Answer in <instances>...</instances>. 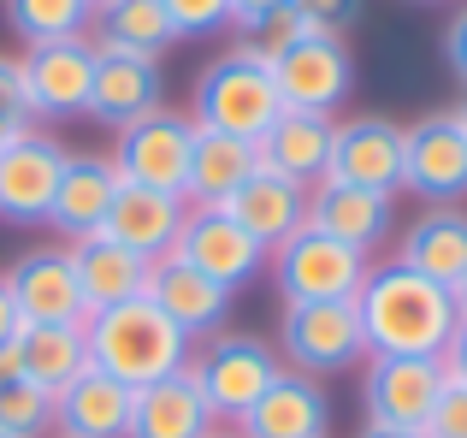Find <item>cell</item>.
<instances>
[{"instance_id":"1","label":"cell","mask_w":467,"mask_h":438,"mask_svg":"<svg viewBox=\"0 0 467 438\" xmlns=\"http://www.w3.org/2000/svg\"><path fill=\"white\" fill-rule=\"evenodd\" d=\"M355 314H361L367 356H444L450 332H456V320H462L450 285L420 278L414 266H402L397 255L367 266Z\"/></svg>"},{"instance_id":"2","label":"cell","mask_w":467,"mask_h":438,"mask_svg":"<svg viewBox=\"0 0 467 438\" xmlns=\"http://www.w3.org/2000/svg\"><path fill=\"white\" fill-rule=\"evenodd\" d=\"M83 338H89V361L101 373H113L119 385L142 391V385L166 380L190 361V338L154 308L149 297L113 302V308H95L83 320Z\"/></svg>"},{"instance_id":"3","label":"cell","mask_w":467,"mask_h":438,"mask_svg":"<svg viewBox=\"0 0 467 438\" xmlns=\"http://www.w3.org/2000/svg\"><path fill=\"white\" fill-rule=\"evenodd\" d=\"M278 113H285V101H278L273 59L254 54L249 42L225 47L195 78V95H190L195 130H225V137H243V142H261Z\"/></svg>"},{"instance_id":"4","label":"cell","mask_w":467,"mask_h":438,"mask_svg":"<svg viewBox=\"0 0 467 438\" xmlns=\"http://www.w3.org/2000/svg\"><path fill=\"white\" fill-rule=\"evenodd\" d=\"M183 373H190L195 391L207 397L213 421L237 427V421L249 415L254 403H261V391H266V385H273L285 368H278V349L266 344V338L219 326V332H207V338H202V349L183 361Z\"/></svg>"},{"instance_id":"5","label":"cell","mask_w":467,"mask_h":438,"mask_svg":"<svg viewBox=\"0 0 467 438\" xmlns=\"http://www.w3.org/2000/svg\"><path fill=\"white\" fill-rule=\"evenodd\" d=\"M367 266H373V255L349 249V243L326 237L314 225H302L296 237H285L266 255V273H273V290L285 297V308H296V302H355L367 285Z\"/></svg>"},{"instance_id":"6","label":"cell","mask_w":467,"mask_h":438,"mask_svg":"<svg viewBox=\"0 0 467 438\" xmlns=\"http://www.w3.org/2000/svg\"><path fill=\"white\" fill-rule=\"evenodd\" d=\"M278 356L308 380H331L367 361L361 314L355 302H296L278 314Z\"/></svg>"},{"instance_id":"7","label":"cell","mask_w":467,"mask_h":438,"mask_svg":"<svg viewBox=\"0 0 467 438\" xmlns=\"http://www.w3.org/2000/svg\"><path fill=\"white\" fill-rule=\"evenodd\" d=\"M190 149H195V119L171 113V107H154V113L113 130V154L107 161H113L119 184H149V190H166V196L183 202Z\"/></svg>"},{"instance_id":"8","label":"cell","mask_w":467,"mask_h":438,"mask_svg":"<svg viewBox=\"0 0 467 438\" xmlns=\"http://www.w3.org/2000/svg\"><path fill=\"white\" fill-rule=\"evenodd\" d=\"M0 278H6L12 308H18L24 326H83L89 320L71 243H36V249H24Z\"/></svg>"},{"instance_id":"9","label":"cell","mask_w":467,"mask_h":438,"mask_svg":"<svg viewBox=\"0 0 467 438\" xmlns=\"http://www.w3.org/2000/svg\"><path fill=\"white\" fill-rule=\"evenodd\" d=\"M402 190H414L432 208H456L467 196V130L456 107L402 125Z\"/></svg>"},{"instance_id":"10","label":"cell","mask_w":467,"mask_h":438,"mask_svg":"<svg viewBox=\"0 0 467 438\" xmlns=\"http://www.w3.org/2000/svg\"><path fill=\"white\" fill-rule=\"evenodd\" d=\"M18 71H24V107H30V125H42V119H47V125H66V119L89 113V83H95V42H89V36L24 47Z\"/></svg>"},{"instance_id":"11","label":"cell","mask_w":467,"mask_h":438,"mask_svg":"<svg viewBox=\"0 0 467 438\" xmlns=\"http://www.w3.org/2000/svg\"><path fill=\"white\" fill-rule=\"evenodd\" d=\"M361 409L373 427H409L420 433L444 391L450 368L444 356H367L361 361Z\"/></svg>"},{"instance_id":"12","label":"cell","mask_w":467,"mask_h":438,"mask_svg":"<svg viewBox=\"0 0 467 438\" xmlns=\"http://www.w3.org/2000/svg\"><path fill=\"white\" fill-rule=\"evenodd\" d=\"M273 78H278V101L290 113H326L331 119L355 89V54L343 36H302V42H290L273 59Z\"/></svg>"},{"instance_id":"13","label":"cell","mask_w":467,"mask_h":438,"mask_svg":"<svg viewBox=\"0 0 467 438\" xmlns=\"http://www.w3.org/2000/svg\"><path fill=\"white\" fill-rule=\"evenodd\" d=\"M171 255H178L183 266H195V273H207L213 285H225L231 297H237L249 278L266 273V249L225 208H190L183 214V231H178V243H171Z\"/></svg>"},{"instance_id":"14","label":"cell","mask_w":467,"mask_h":438,"mask_svg":"<svg viewBox=\"0 0 467 438\" xmlns=\"http://www.w3.org/2000/svg\"><path fill=\"white\" fill-rule=\"evenodd\" d=\"M66 142L47 137L42 125H30L6 154H0V219L6 225H47V208H54L59 172H66Z\"/></svg>"},{"instance_id":"15","label":"cell","mask_w":467,"mask_h":438,"mask_svg":"<svg viewBox=\"0 0 467 438\" xmlns=\"http://www.w3.org/2000/svg\"><path fill=\"white\" fill-rule=\"evenodd\" d=\"M326 178L373 190V196H397L402 190V125L385 119V113H361V119H349V125H337Z\"/></svg>"},{"instance_id":"16","label":"cell","mask_w":467,"mask_h":438,"mask_svg":"<svg viewBox=\"0 0 467 438\" xmlns=\"http://www.w3.org/2000/svg\"><path fill=\"white\" fill-rule=\"evenodd\" d=\"M166 107V78H160V59L142 54H113V47H95V83H89V113L95 125H130V119Z\"/></svg>"},{"instance_id":"17","label":"cell","mask_w":467,"mask_h":438,"mask_svg":"<svg viewBox=\"0 0 467 438\" xmlns=\"http://www.w3.org/2000/svg\"><path fill=\"white\" fill-rule=\"evenodd\" d=\"M219 208H225L266 255H273L285 237H296V231L308 225V190L290 184V178H278V172H266V166H254V172L219 202Z\"/></svg>"},{"instance_id":"18","label":"cell","mask_w":467,"mask_h":438,"mask_svg":"<svg viewBox=\"0 0 467 438\" xmlns=\"http://www.w3.org/2000/svg\"><path fill=\"white\" fill-rule=\"evenodd\" d=\"M183 202L166 196V190H149V184H119L113 208L101 219V237H113L119 249L142 255V261H166L171 243L183 231Z\"/></svg>"},{"instance_id":"19","label":"cell","mask_w":467,"mask_h":438,"mask_svg":"<svg viewBox=\"0 0 467 438\" xmlns=\"http://www.w3.org/2000/svg\"><path fill=\"white\" fill-rule=\"evenodd\" d=\"M243 438H331V397L308 373H278L261 403L237 421Z\"/></svg>"},{"instance_id":"20","label":"cell","mask_w":467,"mask_h":438,"mask_svg":"<svg viewBox=\"0 0 467 438\" xmlns=\"http://www.w3.org/2000/svg\"><path fill=\"white\" fill-rule=\"evenodd\" d=\"M130 403H137V391L89 361L66 391H54V433H66V438H130Z\"/></svg>"},{"instance_id":"21","label":"cell","mask_w":467,"mask_h":438,"mask_svg":"<svg viewBox=\"0 0 467 438\" xmlns=\"http://www.w3.org/2000/svg\"><path fill=\"white\" fill-rule=\"evenodd\" d=\"M149 302L166 314L171 326H178L183 338H190V344H195V338H207V332H219V326H225V314H231V290L213 285L207 273H195V266H183L178 255L154 261Z\"/></svg>"},{"instance_id":"22","label":"cell","mask_w":467,"mask_h":438,"mask_svg":"<svg viewBox=\"0 0 467 438\" xmlns=\"http://www.w3.org/2000/svg\"><path fill=\"white\" fill-rule=\"evenodd\" d=\"M113 196H119L113 161H107V154H89V149H71L66 172H59V190H54V208H47V225L66 231V243L95 237L107 208H113Z\"/></svg>"},{"instance_id":"23","label":"cell","mask_w":467,"mask_h":438,"mask_svg":"<svg viewBox=\"0 0 467 438\" xmlns=\"http://www.w3.org/2000/svg\"><path fill=\"white\" fill-rule=\"evenodd\" d=\"M308 225L326 231V237H337V243H349V249H361V255H373L379 243L397 231V219H390V196L337 184V178H319L308 190Z\"/></svg>"},{"instance_id":"24","label":"cell","mask_w":467,"mask_h":438,"mask_svg":"<svg viewBox=\"0 0 467 438\" xmlns=\"http://www.w3.org/2000/svg\"><path fill=\"white\" fill-rule=\"evenodd\" d=\"M331 137H337V125H331L326 113H290L285 107V113L273 119V130L254 142V154H261L266 172L314 190L319 178L331 172Z\"/></svg>"},{"instance_id":"25","label":"cell","mask_w":467,"mask_h":438,"mask_svg":"<svg viewBox=\"0 0 467 438\" xmlns=\"http://www.w3.org/2000/svg\"><path fill=\"white\" fill-rule=\"evenodd\" d=\"M219 421L207 409V397L195 391L190 373H166V380L142 385L130 403V438H207Z\"/></svg>"},{"instance_id":"26","label":"cell","mask_w":467,"mask_h":438,"mask_svg":"<svg viewBox=\"0 0 467 438\" xmlns=\"http://www.w3.org/2000/svg\"><path fill=\"white\" fill-rule=\"evenodd\" d=\"M397 261L414 266L420 278H438V285H456L467 273V214L462 208H426L402 225Z\"/></svg>"},{"instance_id":"27","label":"cell","mask_w":467,"mask_h":438,"mask_svg":"<svg viewBox=\"0 0 467 438\" xmlns=\"http://www.w3.org/2000/svg\"><path fill=\"white\" fill-rule=\"evenodd\" d=\"M71 261H78V285H83V302L95 308H113V302H130V297H149V273L154 261H142V255L119 249L113 237H78L71 243Z\"/></svg>"},{"instance_id":"28","label":"cell","mask_w":467,"mask_h":438,"mask_svg":"<svg viewBox=\"0 0 467 438\" xmlns=\"http://www.w3.org/2000/svg\"><path fill=\"white\" fill-rule=\"evenodd\" d=\"M254 166H261L254 142L225 137V130H195L190 172H183V208H219V202H225Z\"/></svg>"},{"instance_id":"29","label":"cell","mask_w":467,"mask_h":438,"mask_svg":"<svg viewBox=\"0 0 467 438\" xmlns=\"http://www.w3.org/2000/svg\"><path fill=\"white\" fill-rule=\"evenodd\" d=\"M89 42L95 47H113V54H142V59H160L178 30H171L166 6L160 0H101L89 18Z\"/></svg>"},{"instance_id":"30","label":"cell","mask_w":467,"mask_h":438,"mask_svg":"<svg viewBox=\"0 0 467 438\" xmlns=\"http://www.w3.org/2000/svg\"><path fill=\"white\" fill-rule=\"evenodd\" d=\"M18 349H24V380H36L42 391H66L89 368L83 326H18Z\"/></svg>"},{"instance_id":"31","label":"cell","mask_w":467,"mask_h":438,"mask_svg":"<svg viewBox=\"0 0 467 438\" xmlns=\"http://www.w3.org/2000/svg\"><path fill=\"white\" fill-rule=\"evenodd\" d=\"M0 18L18 36L24 47L42 42H71V36H89L95 6L89 0H0Z\"/></svg>"},{"instance_id":"32","label":"cell","mask_w":467,"mask_h":438,"mask_svg":"<svg viewBox=\"0 0 467 438\" xmlns=\"http://www.w3.org/2000/svg\"><path fill=\"white\" fill-rule=\"evenodd\" d=\"M0 433L6 438H47L54 433V391H42L36 380L0 385Z\"/></svg>"},{"instance_id":"33","label":"cell","mask_w":467,"mask_h":438,"mask_svg":"<svg viewBox=\"0 0 467 438\" xmlns=\"http://www.w3.org/2000/svg\"><path fill=\"white\" fill-rule=\"evenodd\" d=\"M160 6H166L178 42H183V36L202 42V36H225L231 30V0H160Z\"/></svg>"},{"instance_id":"34","label":"cell","mask_w":467,"mask_h":438,"mask_svg":"<svg viewBox=\"0 0 467 438\" xmlns=\"http://www.w3.org/2000/svg\"><path fill=\"white\" fill-rule=\"evenodd\" d=\"M420 438H467V380H444Z\"/></svg>"},{"instance_id":"35","label":"cell","mask_w":467,"mask_h":438,"mask_svg":"<svg viewBox=\"0 0 467 438\" xmlns=\"http://www.w3.org/2000/svg\"><path fill=\"white\" fill-rule=\"evenodd\" d=\"M302 36H308V24H302V12H296V6H285V12H273V18H261V24H254L249 36H243V42H249L254 54L278 59V54H285L290 42H302Z\"/></svg>"},{"instance_id":"36","label":"cell","mask_w":467,"mask_h":438,"mask_svg":"<svg viewBox=\"0 0 467 438\" xmlns=\"http://www.w3.org/2000/svg\"><path fill=\"white\" fill-rule=\"evenodd\" d=\"M308 36H349L361 24V0H296Z\"/></svg>"},{"instance_id":"37","label":"cell","mask_w":467,"mask_h":438,"mask_svg":"<svg viewBox=\"0 0 467 438\" xmlns=\"http://www.w3.org/2000/svg\"><path fill=\"white\" fill-rule=\"evenodd\" d=\"M285 6H296V0H231V30L249 36L261 18H273V12H285Z\"/></svg>"},{"instance_id":"38","label":"cell","mask_w":467,"mask_h":438,"mask_svg":"<svg viewBox=\"0 0 467 438\" xmlns=\"http://www.w3.org/2000/svg\"><path fill=\"white\" fill-rule=\"evenodd\" d=\"M444 59H450V71H456V83H467V6L450 18V30H444Z\"/></svg>"},{"instance_id":"39","label":"cell","mask_w":467,"mask_h":438,"mask_svg":"<svg viewBox=\"0 0 467 438\" xmlns=\"http://www.w3.org/2000/svg\"><path fill=\"white\" fill-rule=\"evenodd\" d=\"M0 107L30 119V107H24V71H18V59H6V54H0Z\"/></svg>"},{"instance_id":"40","label":"cell","mask_w":467,"mask_h":438,"mask_svg":"<svg viewBox=\"0 0 467 438\" xmlns=\"http://www.w3.org/2000/svg\"><path fill=\"white\" fill-rule=\"evenodd\" d=\"M444 368H450V380H467V320H456V332H450Z\"/></svg>"},{"instance_id":"41","label":"cell","mask_w":467,"mask_h":438,"mask_svg":"<svg viewBox=\"0 0 467 438\" xmlns=\"http://www.w3.org/2000/svg\"><path fill=\"white\" fill-rule=\"evenodd\" d=\"M12 380H24V349H18V338H6V344H0V385H12Z\"/></svg>"},{"instance_id":"42","label":"cell","mask_w":467,"mask_h":438,"mask_svg":"<svg viewBox=\"0 0 467 438\" xmlns=\"http://www.w3.org/2000/svg\"><path fill=\"white\" fill-rule=\"evenodd\" d=\"M24 130H30V119H24V113H12V107H0V154H6L12 142L24 137Z\"/></svg>"},{"instance_id":"43","label":"cell","mask_w":467,"mask_h":438,"mask_svg":"<svg viewBox=\"0 0 467 438\" xmlns=\"http://www.w3.org/2000/svg\"><path fill=\"white\" fill-rule=\"evenodd\" d=\"M18 308H12V290H6V278H0V344H6V338H18Z\"/></svg>"},{"instance_id":"44","label":"cell","mask_w":467,"mask_h":438,"mask_svg":"<svg viewBox=\"0 0 467 438\" xmlns=\"http://www.w3.org/2000/svg\"><path fill=\"white\" fill-rule=\"evenodd\" d=\"M355 438H420V433H409V427H373V421H367Z\"/></svg>"},{"instance_id":"45","label":"cell","mask_w":467,"mask_h":438,"mask_svg":"<svg viewBox=\"0 0 467 438\" xmlns=\"http://www.w3.org/2000/svg\"><path fill=\"white\" fill-rule=\"evenodd\" d=\"M450 297H456V314H462V320H467V273L456 278V285H450Z\"/></svg>"},{"instance_id":"46","label":"cell","mask_w":467,"mask_h":438,"mask_svg":"<svg viewBox=\"0 0 467 438\" xmlns=\"http://www.w3.org/2000/svg\"><path fill=\"white\" fill-rule=\"evenodd\" d=\"M207 438H243V433H237V427H225V421H219V427L207 433Z\"/></svg>"},{"instance_id":"47","label":"cell","mask_w":467,"mask_h":438,"mask_svg":"<svg viewBox=\"0 0 467 438\" xmlns=\"http://www.w3.org/2000/svg\"><path fill=\"white\" fill-rule=\"evenodd\" d=\"M456 119H462V130H467V101H462V107H456Z\"/></svg>"},{"instance_id":"48","label":"cell","mask_w":467,"mask_h":438,"mask_svg":"<svg viewBox=\"0 0 467 438\" xmlns=\"http://www.w3.org/2000/svg\"><path fill=\"white\" fill-rule=\"evenodd\" d=\"M414 6H438V0H414Z\"/></svg>"},{"instance_id":"49","label":"cell","mask_w":467,"mask_h":438,"mask_svg":"<svg viewBox=\"0 0 467 438\" xmlns=\"http://www.w3.org/2000/svg\"><path fill=\"white\" fill-rule=\"evenodd\" d=\"M47 438H66V433H47Z\"/></svg>"},{"instance_id":"50","label":"cell","mask_w":467,"mask_h":438,"mask_svg":"<svg viewBox=\"0 0 467 438\" xmlns=\"http://www.w3.org/2000/svg\"><path fill=\"white\" fill-rule=\"evenodd\" d=\"M89 6H101V0H89Z\"/></svg>"},{"instance_id":"51","label":"cell","mask_w":467,"mask_h":438,"mask_svg":"<svg viewBox=\"0 0 467 438\" xmlns=\"http://www.w3.org/2000/svg\"><path fill=\"white\" fill-rule=\"evenodd\" d=\"M0 438H6V433H0Z\"/></svg>"}]
</instances>
